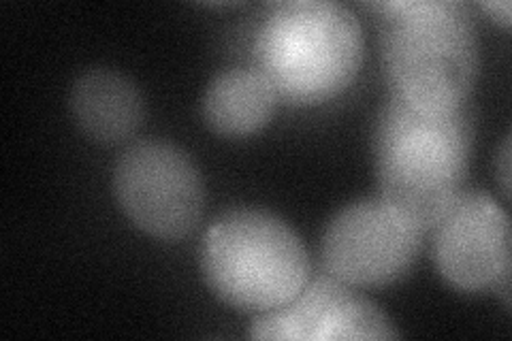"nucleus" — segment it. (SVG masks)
Here are the masks:
<instances>
[{
	"label": "nucleus",
	"instance_id": "nucleus-1",
	"mask_svg": "<svg viewBox=\"0 0 512 341\" xmlns=\"http://www.w3.org/2000/svg\"><path fill=\"white\" fill-rule=\"evenodd\" d=\"M374 9L393 94L427 111L461 109L478 73L472 9L459 0H389Z\"/></svg>",
	"mask_w": 512,
	"mask_h": 341
},
{
	"label": "nucleus",
	"instance_id": "nucleus-2",
	"mask_svg": "<svg viewBox=\"0 0 512 341\" xmlns=\"http://www.w3.org/2000/svg\"><path fill=\"white\" fill-rule=\"evenodd\" d=\"M470 141L461 109L427 111L393 94L376 135L382 199L421 231L431 229L461 194Z\"/></svg>",
	"mask_w": 512,
	"mask_h": 341
},
{
	"label": "nucleus",
	"instance_id": "nucleus-3",
	"mask_svg": "<svg viewBox=\"0 0 512 341\" xmlns=\"http://www.w3.org/2000/svg\"><path fill=\"white\" fill-rule=\"evenodd\" d=\"M254 60L278 99L323 103L359 73L363 32L340 3L288 0L271 7L256 30Z\"/></svg>",
	"mask_w": 512,
	"mask_h": 341
},
{
	"label": "nucleus",
	"instance_id": "nucleus-4",
	"mask_svg": "<svg viewBox=\"0 0 512 341\" xmlns=\"http://www.w3.org/2000/svg\"><path fill=\"white\" fill-rule=\"evenodd\" d=\"M201 267L216 297L242 312L286 305L310 280V261L295 231L261 209H233L205 233Z\"/></svg>",
	"mask_w": 512,
	"mask_h": 341
},
{
	"label": "nucleus",
	"instance_id": "nucleus-5",
	"mask_svg": "<svg viewBox=\"0 0 512 341\" xmlns=\"http://www.w3.org/2000/svg\"><path fill=\"white\" fill-rule=\"evenodd\" d=\"M114 192L128 220L158 239L184 237L203 211L197 167L165 141L131 145L116 165Z\"/></svg>",
	"mask_w": 512,
	"mask_h": 341
},
{
	"label": "nucleus",
	"instance_id": "nucleus-6",
	"mask_svg": "<svg viewBox=\"0 0 512 341\" xmlns=\"http://www.w3.org/2000/svg\"><path fill=\"white\" fill-rule=\"evenodd\" d=\"M423 231L384 199L342 209L323 237L329 275L350 286H382L402 278L421 252Z\"/></svg>",
	"mask_w": 512,
	"mask_h": 341
},
{
	"label": "nucleus",
	"instance_id": "nucleus-7",
	"mask_svg": "<svg viewBox=\"0 0 512 341\" xmlns=\"http://www.w3.org/2000/svg\"><path fill=\"white\" fill-rule=\"evenodd\" d=\"M442 278L466 292L510 288V222L485 192H461L431 226Z\"/></svg>",
	"mask_w": 512,
	"mask_h": 341
},
{
	"label": "nucleus",
	"instance_id": "nucleus-8",
	"mask_svg": "<svg viewBox=\"0 0 512 341\" xmlns=\"http://www.w3.org/2000/svg\"><path fill=\"white\" fill-rule=\"evenodd\" d=\"M250 337L274 341H342L395 339L393 322L350 284L320 275L299 290L286 305L261 314L252 322Z\"/></svg>",
	"mask_w": 512,
	"mask_h": 341
},
{
	"label": "nucleus",
	"instance_id": "nucleus-9",
	"mask_svg": "<svg viewBox=\"0 0 512 341\" xmlns=\"http://www.w3.org/2000/svg\"><path fill=\"white\" fill-rule=\"evenodd\" d=\"M71 113L82 131L101 143H120L143 122V99L131 79L109 69L79 77L71 90Z\"/></svg>",
	"mask_w": 512,
	"mask_h": 341
},
{
	"label": "nucleus",
	"instance_id": "nucleus-10",
	"mask_svg": "<svg viewBox=\"0 0 512 341\" xmlns=\"http://www.w3.org/2000/svg\"><path fill=\"white\" fill-rule=\"evenodd\" d=\"M278 94L259 69H229L203 94V118L218 135L246 137L269 122Z\"/></svg>",
	"mask_w": 512,
	"mask_h": 341
},
{
	"label": "nucleus",
	"instance_id": "nucleus-11",
	"mask_svg": "<svg viewBox=\"0 0 512 341\" xmlns=\"http://www.w3.org/2000/svg\"><path fill=\"white\" fill-rule=\"evenodd\" d=\"M483 9L491 15L493 20L508 26L510 24V3L508 0H495V3H483Z\"/></svg>",
	"mask_w": 512,
	"mask_h": 341
},
{
	"label": "nucleus",
	"instance_id": "nucleus-12",
	"mask_svg": "<svg viewBox=\"0 0 512 341\" xmlns=\"http://www.w3.org/2000/svg\"><path fill=\"white\" fill-rule=\"evenodd\" d=\"M508 141H506V145H504V152H502V186H504V190L508 192Z\"/></svg>",
	"mask_w": 512,
	"mask_h": 341
}]
</instances>
